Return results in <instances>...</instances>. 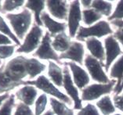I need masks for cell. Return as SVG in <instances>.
<instances>
[{"mask_svg": "<svg viewBox=\"0 0 123 115\" xmlns=\"http://www.w3.org/2000/svg\"><path fill=\"white\" fill-rule=\"evenodd\" d=\"M82 10L80 2L75 0L69 4V12L68 16V34L71 38H75L80 27V22L82 20Z\"/></svg>", "mask_w": 123, "mask_h": 115, "instance_id": "8fae6325", "label": "cell"}, {"mask_svg": "<svg viewBox=\"0 0 123 115\" xmlns=\"http://www.w3.org/2000/svg\"><path fill=\"white\" fill-rule=\"evenodd\" d=\"M25 85H32L36 89H38L45 92V94L52 96L53 98H56L64 102L68 106H72L73 101L68 97L67 94L62 92L52 81L46 76L43 74L39 75L37 78L34 80H27L25 81Z\"/></svg>", "mask_w": 123, "mask_h": 115, "instance_id": "3957f363", "label": "cell"}, {"mask_svg": "<svg viewBox=\"0 0 123 115\" xmlns=\"http://www.w3.org/2000/svg\"><path fill=\"white\" fill-rule=\"evenodd\" d=\"M112 34H114V31L110 24L106 20H100L90 27L80 26L75 38L79 42H85L89 38H100Z\"/></svg>", "mask_w": 123, "mask_h": 115, "instance_id": "277c9868", "label": "cell"}, {"mask_svg": "<svg viewBox=\"0 0 123 115\" xmlns=\"http://www.w3.org/2000/svg\"><path fill=\"white\" fill-rule=\"evenodd\" d=\"M112 115H122L121 114H112Z\"/></svg>", "mask_w": 123, "mask_h": 115, "instance_id": "7bdbcfd3", "label": "cell"}, {"mask_svg": "<svg viewBox=\"0 0 123 115\" xmlns=\"http://www.w3.org/2000/svg\"><path fill=\"white\" fill-rule=\"evenodd\" d=\"M14 115H35V113H33L30 107L20 103L17 105Z\"/></svg>", "mask_w": 123, "mask_h": 115, "instance_id": "e575fe53", "label": "cell"}, {"mask_svg": "<svg viewBox=\"0 0 123 115\" xmlns=\"http://www.w3.org/2000/svg\"><path fill=\"white\" fill-rule=\"evenodd\" d=\"M0 32L6 35H7L9 38H11V40L14 42L17 45H20V41L17 38L14 33L12 31V29L8 25V24L6 22L4 18L0 15Z\"/></svg>", "mask_w": 123, "mask_h": 115, "instance_id": "4316f807", "label": "cell"}, {"mask_svg": "<svg viewBox=\"0 0 123 115\" xmlns=\"http://www.w3.org/2000/svg\"><path fill=\"white\" fill-rule=\"evenodd\" d=\"M34 58H38L43 60L55 61L58 63H61L60 60V55L53 49L52 46V38L49 32H46L43 36L39 46L33 54Z\"/></svg>", "mask_w": 123, "mask_h": 115, "instance_id": "ba28073f", "label": "cell"}, {"mask_svg": "<svg viewBox=\"0 0 123 115\" xmlns=\"http://www.w3.org/2000/svg\"><path fill=\"white\" fill-rule=\"evenodd\" d=\"M43 115H55V114L52 111V110H46V112H45Z\"/></svg>", "mask_w": 123, "mask_h": 115, "instance_id": "60d3db41", "label": "cell"}, {"mask_svg": "<svg viewBox=\"0 0 123 115\" xmlns=\"http://www.w3.org/2000/svg\"><path fill=\"white\" fill-rule=\"evenodd\" d=\"M113 103L115 108L123 112V92L122 94L115 95L113 97Z\"/></svg>", "mask_w": 123, "mask_h": 115, "instance_id": "d590c367", "label": "cell"}, {"mask_svg": "<svg viewBox=\"0 0 123 115\" xmlns=\"http://www.w3.org/2000/svg\"><path fill=\"white\" fill-rule=\"evenodd\" d=\"M85 42L90 55L98 60L104 66L105 49L103 42L97 38H89L85 41Z\"/></svg>", "mask_w": 123, "mask_h": 115, "instance_id": "2e32d148", "label": "cell"}, {"mask_svg": "<svg viewBox=\"0 0 123 115\" xmlns=\"http://www.w3.org/2000/svg\"><path fill=\"white\" fill-rule=\"evenodd\" d=\"M116 83V80H111L107 84L94 83L87 85L82 90L81 99L82 101L90 102L103 97V96H106L114 91Z\"/></svg>", "mask_w": 123, "mask_h": 115, "instance_id": "5b68a950", "label": "cell"}, {"mask_svg": "<svg viewBox=\"0 0 123 115\" xmlns=\"http://www.w3.org/2000/svg\"><path fill=\"white\" fill-rule=\"evenodd\" d=\"M107 20H123V1H119L117 2L116 7L113 11L112 14L107 18Z\"/></svg>", "mask_w": 123, "mask_h": 115, "instance_id": "1f68e13d", "label": "cell"}, {"mask_svg": "<svg viewBox=\"0 0 123 115\" xmlns=\"http://www.w3.org/2000/svg\"><path fill=\"white\" fill-rule=\"evenodd\" d=\"M82 15L83 24L88 27H90L97 24L102 18V15L92 8L83 10L82 12Z\"/></svg>", "mask_w": 123, "mask_h": 115, "instance_id": "d4e9b609", "label": "cell"}, {"mask_svg": "<svg viewBox=\"0 0 123 115\" xmlns=\"http://www.w3.org/2000/svg\"><path fill=\"white\" fill-rule=\"evenodd\" d=\"M43 38V30L36 24H33L28 34L26 35L23 43L17 48V53L29 54L36 50Z\"/></svg>", "mask_w": 123, "mask_h": 115, "instance_id": "8992f818", "label": "cell"}, {"mask_svg": "<svg viewBox=\"0 0 123 115\" xmlns=\"http://www.w3.org/2000/svg\"><path fill=\"white\" fill-rule=\"evenodd\" d=\"M2 64V61H1V60H0V65Z\"/></svg>", "mask_w": 123, "mask_h": 115, "instance_id": "ee69618b", "label": "cell"}, {"mask_svg": "<svg viewBox=\"0 0 123 115\" xmlns=\"http://www.w3.org/2000/svg\"><path fill=\"white\" fill-rule=\"evenodd\" d=\"M12 41L10 38L0 32V45H12Z\"/></svg>", "mask_w": 123, "mask_h": 115, "instance_id": "8d00e7d4", "label": "cell"}, {"mask_svg": "<svg viewBox=\"0 0 123 115\" xmlns=\"http://www.w3.org/2000/svg\"><path fill=\"white\" fill-rule=\"evenodd\" d=\"M96 107L103 115H111L116 110L111 98L107 95L99 99L96 103Z\"/></svg>", "mask_w": 123, "mask_h": 115, "instance_id": "cb8c5ba5", "label": "cell"}, {"mask_svg": "<svg viewBox=\"0 0 123 115\" xmlns=\"http://www.w3.org/2000/svg\"><path fill=\"white\" fill-rule=\"evenodd\" d=\"M104 45L105 49V71H109L111 66L115 61L120 55H122L123 52L120 46L118 40L114 37L113 35L107 36L104 41Z\"/></svg>", "mask_w": 123, "mask_h": 115, "instance_id": "9c48e42d", "label": "cell"}, {"mask_svg": "<svg viewBox=\"0 0 123 115\" xmlns=\"http://www.w3.org/2000/svg\"><path fill=\"white\" fill-rule=\"evenodd\" d=\"M83 64L86 67L90 78L97 83L107 84L111 81L107 75L106 71L104 70V65L90 54L86 55Z\"/></svg>", "mask_w": 123, "mask_h": 115, "instance_id": "52a82bcc", "label": "cell"}, {"mask_svg": "<svg viewBox=\"0 0 123 115\" xmlns=\"http://www.w3.org/2000/svg\"><path fill=\"white\" fill-rule=\"evenodd\" d=\"M46 6L49 14L60 20H68L69 4L64 0H49L46 1Z\"/></svg>", "mask_w": 123, "mask_h": 115, "instance_id": "5bb4252c", "label": "cell"}, {"mask_svg": "<svg viewBox=\"0 0 123 115\" xmlns=\"http://www.w3.org/2000/svg\"><path fill=\"white\" fill-rule=\"evenodd\" d=\"M110 77L115 78L117 81L116 85L114 89V92L116 93L121 85L122 80L123 78V54L119 57L111 67L110 70Z\"/></svg>", "mask_w": 123, "mask_h": 115, "instance_id": "44dd1931", "label": "cell"}, {"mask_svg": "<svg viewBox=\"0 0 123 115\" xmlns=\"http://www.w3.org/2000/svg\"><path fill=\"white\" fill-rule=\"evenodd\" d=\"M10 97V95H9V93H6V94H3V95H1L0 96V106L2 105V103H3L4 101H6V99Z\"/></svg>", "mask_w": 123, "mask_h": 115, "instance_id": "f35d334b", "label": "cell"}, {"mask_svg": "<svg viewBox=\"0 0 123 115\" xmlns=\"http://www.w3.org/2000/svg\"><path fill=\"white\" fill-rule=\"evenodd\" d=\"M48 103L47 95L43 93L37 98L35 103V115H43L46 109Z\"/></svg>", "mask_w": 123, "mask_h": 115, "instance_id": "83f0119b", "label": "cell"}, {"mask_svg": "<svg viewBox=\"0 0 123 115\" xmlns=\"http://www.w3.org/2000/svg\"><path fill=\"white\" fill-rule=\"evenodd\" d=\"M91 8H92L96 11H97L102 16L107 17V18H108L112 14L113 5L111 2L107 1L95 0V1H92Z\"/></svg>", "mask_w": 123, "mask_h": 115, "instance_id": "484cf974", "label": "cell"}, {"mask_svg": "<svg viewBox=\"0 0 123 115\" xmlns=\"http://www.w3.org/2000/svg\"><path fill=\"white\" fill-rule=\"evenodd\" d=\"M49 79L57 87H63L64 82V70L55 62L49 61L47 71Z\"/></svg>", "mask_w": 123, "mask_h": 115, "instance_id": "ac0fdd59", "label": "cell"}, {"mask_svg": "<svg viewBox=\"0 0 123 115\" xmlns=\"http://www.w3.org/2000/svg\"><path fill=\"white\" fill-rule=\"evenodd\" d=\"M2 2L0 1V11H2Z\"/></svg>", "mask_w": 123, "mask_h": 115, "instance_id": "b9f144b4", "label": "cell"}, {"mask_svg": "<svg viewBox=\"0 0 123 115\" xmlns=\"http://www.w3.org/2000/svg\"><path fill=\"white\" fill-rule=\"evenodd\" d=\"M71 44V37L65 32L61 33L53 37L52 41V46L56 52L64 53L67 51Z\"/></svg>", "mask_w": 123, "mask_h": 115, "instance_id": "d6986e66", "label": "cell"}, {"mask_svg": "<svg viewBox=\"0 0 123 115\" xmlns=\"http://www.w3.org/2000/svg\"><path fill=\"white\" fill-rule=\"evenodd\" d=\"M16 50V45H0V60L10 58L13 56Z\"/></svg>", "mask_w": 123, "mask_h": 115, "instance_id": "4dcf8cb0", "label": "cell"}, {"mask_svg": "<svg viewBox=\"0 0 123 115\" xmlns=\"http://www.w3.org/2000/svg\"><path fill=\"white\" fill-rule=\"evenodd\" d=\"M28 68L29 80H34L45 71L46 65L36 58H28Z\"/></svg>", "mask_w": 123, "mask_h": 115, "instance_id": "7402d4cb", "label": "cell"}, {"mask_svg": "<svg viewBox=\"0 0 123 115\" xmlns=\"http://www.w3.org/2000/svg\"><path fill=\"white\" fill-rule=\"evenodd\" d=\"M49 104L55 115H74L73 109L69 108L67 104L57 99L49 98Z\"/></svg>", "mask_w": 123, "mask_h": 115, "instance_id": "603a6c76", "label": "cell"}, {"mask_svg": "<svg viewBox=\"0 0 123 115\" xmlns=\"http://www.w3.org/2000/svg\"><path fill=\"white\" fill-rule=\"evenodd\" d=\"M123 90V78H122V83H121V85H120L119 87V89L117 91V92H116V95H118L120 94V93L122 92V91Z\"/></svg>", "mask_w": 123, "mask_h": 115, "instance_id": "ab89813d", "label": "cell"}, {"mask_svg": "<svg viewBox=\"0 0 123 115\" xmlns=\"http://www.w3.org/2000/svg\"><path fill=\"white\" fill-rule=\"evenodd\" d=\"M25 3H26L24 0H17V1H4L2 2V12L6 13L9 12L11 13V12L17 10L19 8L22 7Z\"/></svg>", "mask_w": 123, "mask_h": 115, "instance_id": "f1b7e54d", "label": "cell"}, {"mask_svg": "<svg viewBox=\"0 0 123 115\" xmlns=\"http://www.w3.org/2000/svg\"><path fill=\"white\" fill-rule=\"evenodd\" d=\"M76 115H100L99 110L92 103H87L78 112Z\"/></svg>", "mask_w": 123, "mask_h": 115, "instance_id": "836d02e7", "label": "cell"}, {"mask_svg": "<svg viewBox=\"0 0 123 115\" xmlns=\"http://www.w3.org/2000/svg\"><path fill=\"white\" fill-rule=\"evenodd\" d=\"M64 64L70 69L72 80L78 89L82 90L89 84L90 76L82 66L72 61L64 62Z\"/></svg>", "mask_w": 123, "mask_h": 115, "instance_id": "7c38bea8", "label": "cell"}, {"mask_svg": "<svg viewBox=\"0 0 123 115\" xmlns=\"http://www.w3.org/2000/svg\"><path fill=\"white\" fill-rule=\"evenodd\" d=\"M6 18L10 23L11 28L17 38L20 41L25 39L28 31H30V27L32 24L31 12L25 8L19 13L6 14Z\"/></svg>", "mask_w": 123, "mask_h": 115, "instance_id": "7a4b0ae2", "label": "cell"}, {"mask_svg": "<svg viewBox=\"0 0 123 115\" xmlns=\"http://www.w3.org/2000/svg\"><path fill=\"white\" fill-rule=\"evenodd\" d=\"M84 57H85L84 45L80 42L74 41L71 42L69 49L65 53L60 55V60H69L82 66L84 63V59H85Z\"/></svg>", "mask_w": 123, "mask_h": 115, "instance_id": "4fadbf2b", "label": "cell"}, {"mask_svg": "<svg viewBox=\"0 0 123 115\" xmlns=\"http://www.w3.org/2000/svg\"><path fill=\"white\" fill-rule=\"evenodd\" d=\"M41 20L43 22V25L48 30V32L50 34L51 37H54L56 35L65 32L68 28V24H66L65 23L58 22L53 19L46 11H43L42 13Z\"/></svg>", "mask_w": 123, "mask_h": 115, "instance_id": "9a60e30c", "label": "cell"}, {"mask_svg": "<svg viewBox=\"0 0 123 115\" xmlns=\"http://www.w3.org/2000/svg\"><path fill=\"white\" fill-rule=\"evenodd\" d=\"M15 106V95L11 94L0 108V115H12Z\"/></svg>", "mask_w": 123, "mask_h": 115, "instance_id": "f546056e", "label": "cell"}, {"mask_svg": "<svg viewBox=\"0 0 123 115\" xmlns=\"http://www.w3.org/2000/svg\"><path fill=\"white\" fill-rule=\"evenodd\" d=\"M46 1H27L25 5L26 9L32 11L35 16V24L38 26H43V22L41 20V15L44 11L45 6H46Z\"/></svg>", "mask_w": 123, "mask_h": 115, "instance_id": "ffe728a7", "label": "cell"}, {"mask_svg": "<svg viewBox=\"0 0 123 115\" xmlns=\"http://www.w3.org/2000/svg\"><path fill=\"white\" fill-rule=\"evenodd\" d=\"M28 76V58L17 56L0 67V94L9 93L16 87L25 84Z\"/></svg>", "mask_w": 123, "mask_h": 115, "instance_id": "6da1fadb", "label": "cell"}, {"mask_svg": "<svg viewBox=\"0 0 123 115\" xmlns=\"http://www.w3.org/2000/svg\"><path fill=\"white\" fill-rule=\"evenodd\" d=\"M64 82H63V88L64 89L66 93L68 96L74 103V110H80L82 107V101L80 98L79 89L74 85L72 80L70 69L68 67H64Z\"/></svg>", "mask_w": 123, "mask_h": 115, "instance_id": "30bf717a", "label": "cell"}, {"mask_svg": "<svg viewBox=\"0 0 123 115\" xmlns=\"http://www.w3.org/2000/svg\"><path fill=\"white\" fill-rule=\"evenodd\" d=\"M111 24L118 28L113 35L123 48V20H113Z\"/></svg>", "mask_w": 123, "mask_h": 115, "instance_id": "d6a6232c", "label": "cell"}, {"mask_svg": "<svg viewBox=\"0 0 123 115\" xmlns=\"http://www.w3.org/2000/svg\"><path fill=\"white\" fill-rule=\"evenodd\" d=\"M92 3V1H91V0H82V1L80 2V4L84 7V10H85V9L91 8Z\"/></svg>", "mask_w": 123, "mask_h": 115, "instance_id": "74e56055", "label": "cell"}, {"mask_svg": "<svg viewBox=\"0 0 123 115\" xmlns=\"http://www.w3.org/2000/svg\"><path fill=\"white\" fill-rule=\"evenodd\" d=\"M37 96L38 90L32 85H24L15 93L16 98L28 107H31L35 103L37 99Z\"/></svg>", "mask_w": 123, "mask_h": 115, "instance_id": "e0dca14e", "label": "cell"}]
</instances>
